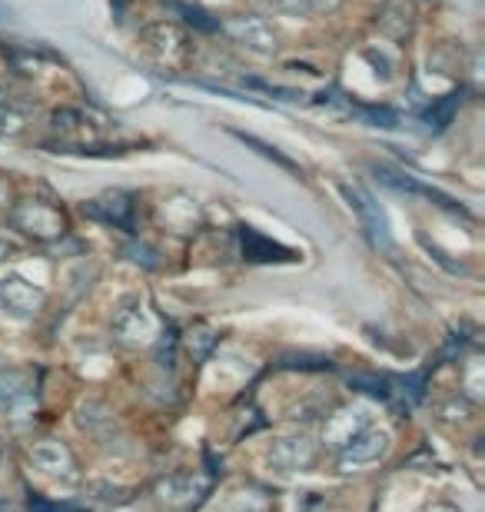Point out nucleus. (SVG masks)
<instances>
[{
    "instance_id": "2",
    "label": "nucleus",
    "mask_w": 485,
    "mask_h": 512,
    "mask_svg": "<svg viewBox=\"0 0 485 512\" xmlns=\"http://www.w3.org/2000/svg\"><path fill=\"white\" fill-rule=\"evenodd\" d=\"M386 453H389V433H383V429H366V433L353 436L343 446V453H339V466H343L346 473H353V469L379 463Z\"/></svg>"
},
{
    "instance_id": "4",
    "label": "nucleus",
    "mask_w": 485,
    "mask_h": 512,
    "mask_svg": "<svg viewBox=\"0 0 485 512\" xmlns=\"http://www.w3.org/2000/svg\"><path fill=\"white\" fill-rule=\"evenodd\" d=\"M273 463L283 469V473H296V469H306L313 463V446H309V439H283V443H276L273 449Z\"/></svg>"
},
{
    "instance_id": "3",
    "label": "nucleus",
    "mask_w": 485,
    "mask_h": 512,
    "mask_svg": "<svg viewBox=\"0 0 485 512\" xmlns=\"http://www.w3.org/2000/svg\"><path fill=\"white\" fill-rule=\"evenodd\" d=\"M376 177L383 180L386 187L399 190V193H412V197H426V200L436 203V207L452 210V213H466L452 197H446V193L436 190V187H426V183H419L416 177H409V173H399V170H389V167H376Z\"/></svg>"
},
{
    "instance_id": "8",
    "label": "nucleus",
    "mask_w": 485,
    "mask_h": 512,
    "mask_svg": "<svg viewBox=\"0 0 485 512\" xmlns=\"http://www.w3.org/2000/svg\"><path fill=\"white\" fill-rule=\"evenodd\" d=\"M233 137H236V140H243L246 147H253L256 153H263L266 160H276V163H280L283 170H290V173H299V167H296V163H293L290 157H283L280 150H276V147H270V143H263L260 137H253V133H240V130H233Z\"/></svg>"
},
{
    "instance_id": "7",
    "label": "nucleus",
    "mask_w": 485,
    "mask_h": 512,
    "mask_svg": "<svg viewBox=\"0 0 485 512\" xmlns=\"http://www.w3.org/2000/svg\"><path fill=\"white\" fill-rule=\"evenodd\" d=\"M240 240H243V253L250 256V260H293L290 250L276 247L273 240L260 237V233H256L253 227H243L240 230Z\"/></svg>"
},
{
    "instance_id": "10",
    "label": "nucleus",
    "mask_w": 485,
    "mask_h": 512,
    "mask_svg": "<svg viewBox=\"0 0 485 512\" xmlns=\"http://www.w3.org/2000/svg\"><path fill=\"white\" fill-rule=\"evenodd\" d=\"M34 512H80L74 506H57V503H44V499H37V503H30Z\"/></svg>"
},
{
    "instance_id": "6",
    "label": "nucleus",
    "mask_w": 485,
    "mask_h": 512,
    "mask_svg": "<svg viewBox=\"0 0 485 512\" xmlns=\"http://www.w3.org/2000/svg\"><path fill=\"white\" fill-rule=\"evenodd\" d=\"M30 459H34V463L50 476H60V473H64L67 479L74 476V473H70V469H74V459H70V453L64 446L50 443V439H47V443H40L34 453H30Z\"/></svg>"
},
{
    "instance_id": "9",
    "label": "nucleus",
    "mask_w": 485,
    "mask_h": 512,
    "mask_svg": "<svg viewBox=\"0 0 485 512\" xmlns=\"http://www.w3.org/2000/svg\"><path fill=\"white\" fill-rule=\"evenodd\" d=\"M456 107H459V94H449V97H442L436 107H429L426 110V124L429 127H436L442 130L452 120V114H456Z\"/></svg>"
},
{
    "instance_id": "11",
    "label": "nucleus",
    "mask_w": 485,
    "mask_h": 512,
    "mask_svg": "<svg viewBox=\"0 0 485 512\" xmlns=\"http://www.w3.org/2000/svg\"><path fill=\"white\" fill-rule=\"evenodd\" d=\"M0 459H4V449H0Z\"/></svg>"
},
{
    "instance_id": "1",
    "label": "nucleus",
    "mask_w": 485,
    "mask_h": 512,
    "mask_svg": "<svg viewBox=\"0 0 485 512\" xmlns=\"http://www.w3.org/2000/svg\"><path fill=\"white\" fill-rule=\"evenodd\" d=\"M346 197H349V203H353V210L359 213V223H363L366 237L373 240L379 250H386V253L396 250V247H392L389 220H386L383 207L373 200V193H366L363 187H346Z\"/></svg>"
},
{
    "instance_id": "5",
    "label": "nucleus",
    "mask_w": 485,
    "mask_h": 512,
    "mask_svg": "<svg viewBox=\"0 0 485 512\" xmlns=\"http://www.w3.org/2000/svg\"><path fill=\"white\" fill-rule=\"evenodd\" d=\"M0 303L14 316H30L40 303V293H34L24 280H4L0 283Z\"/></svg>"
},
{
    "instance_id": "12",
    "label": "nucleus",
    "mask_w": 485,
    "mask_h": 512,
    "mask_svg": "<svg viewBox=\"0 0 485 512\" xmlns=\"http://www.w3.org/2000/svg\"><path fill=\"white\" fill-rule=\"evenodd\" d=\"M0 512H7V509H0Z\"/></svg>"
}]
</instances>
